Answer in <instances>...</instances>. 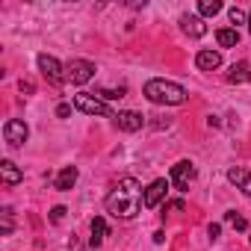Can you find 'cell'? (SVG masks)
Returning <instances> with one entry per match:
<instances>
[{"label":"cell","mask_w":251,"mask_h":251,"mask_svg":"<svg viewBox=\"0 0 251 251\" xmlns=\"http://www.w3.org/2000/svg\"><path fill=\"white\" fill-rule=\"evenodd\" d=\"M65 213H68L65 207H53V210H50V222H62V219H65Z\"/></svg>","instance_id":"23"},{"label":"cell","mask_w":251,"mask_h":251,"mask_svg":"<svg viewBox=\"0 0 251 251\" xmlns=\"http://www.w3.org/2000/svg\"><path fill=\"white\" fill-rule=\"evenodd\" d=\"M248 33H251V12H248Z\"/></svg>","instance_id":"27"},{"label":"cell","mask_w":251,"mask_h":251,"mask_svg":"<svg viewBox=\"0 0 251 251\" xmlns=\"http://www.w3.org/2000/svg\"><path fill=\"white\" fill-rule=\"evenodd\" d=\"M216 42H219V48H236L239 45V33L236 30H219Z\"/></svg>","instance_id":"17"},{"label":"cell","mask_w":251,"mask_h":251,"mask_svg":"<svg viewBox=\"0 0 251 251\" xmlns=\"http://www.w3.org/2000/svg\"><path fill=\"white\" fill-rule=\"evenodd\" d=\"M207 233H210V239H219V233H222V227H219V225H210V227H207Z\"/></svg>","instance_id":"26"},{"label":"cell","mask_w":251,"mask_h":251,"mask_svg":"<svg viewBox=\"0 0 251 251\" xmlns=\"http://www.w3.org/2000/svg\"><path fill=\"white\" fill-rule=\"evenodd\" d=\"M195 65H198L201 71H213V68L222 65V53H219V50H198V53H195Z\"/></svg>","instance_id":"12"},{"label":"cell","mask_w":251,"mask_h":251,"mask_svg":"<svg viewBox=\"0 0 251 251\" xmlns=\"http://www.w3.org/2000/svg\"><path fill=\"white\" fill-rule=\"evenodd\" d=\"M106 233H109V227H106V219L95 216V219H92V239H89V242H92V248H98V245L103 242V236H106Z\"/></svg>","instance_id":"16"},{"label":"cell","mask_w":251,"mask_h":251,"mask_svg":"<svg viewBox=\"0 0 251 251\" xmlns=\"http://www.w3.org/2000/svg\"><path fill=\"white\" fill-rule=\"evenodd\" d=\"M180 30H183L186 36H192V39H201V36L207 33V24H204L201 15H183V18H180Z\"/></svg>","instance_id":"10"},{"label":"cell","mask_w":251,"mask_h":251,"mask_svg":"<svg viewBox=\"0 0 251 251\" xmlns=\"http://www.w3.org/2000/svg\"><path fill=\"white\" fill-rule=\"evenodd\" d=\"M230 21H233V24H248V15H245L242 9L233 6V9H230Z\"/></svg>","instance_id":"22"},{"label":"cell","mask_w":251,"mask_h":251,"mask_svg":"<svg viewBox=\"0 0 251 251\" xmlns=\"http://www.w3.org/2000/svg\"><path fill=\"white\" fill-rule=\"evenodd\" d=\"M18 89H21V92H27V95H33V92H36V86H33L30 80H21V83H18Z\"/></svg>","instance_id":"24"},{"label":"cell","mask_w":251,"mask_h":251,"mask_svg":"<svg viewBox=\"0 0 251 251\" xmlns=\"http://www.w3.org/2000/svg\"><path fill=\"white\" fill-rule=\"evenodd\" d=\"M95 77V65L89 59H71L65 65V83H74V86H83Z\"/></svg>","instance_id":"4"},{"label":"cell","mask_w":251,"mask_h":251,"mask_svg":"<svg viewBox=\"0 0 251 251\" xmlns=\"http://www.w3.org/2000/svg\"><path fill=\"white\" fill-rule=\"evenodd\" d=\"M56 115H59V118H68V115H71V106H68V103H59V106H56Z\"/></svg>","instance_id":"25"},{"label":"cell","mask_w":251,"mask_h":251,"mask_svg":"<svg viewBox=\"0 0 251 251\" xmlns=\"http://www.w3.org/2000/svg\"><path fill=\"white\" fill-rule=\"evenodd\" d=\"M142 92L151 103H160V106H180L189 98L186 89L180 83H172V80H148Z\"/></svg>","instance_id":"2"},{"label":"cell","mask_w":251,"mask_h":251,"mask_svg":"<svg viewBox=\"0 0 251 251\" xmlns=\"http://www.w3.org/2000/svg\"><path fill=\"white\" fill-rule=\"evenodd\" d=\"M27 136H30V127H27L21 118H9V121L3 124V139H6V145L18 148V145L27 142Z\"/></svg>","instance_id":"6"},{"label":"cell","mask_w":251,"mask_h":251,"mask_svg":"<svg viewBox=\"0 0 251 251\" xmlns=\"http://www.w3.org/2000/svg\"><path fill=\"white\" fill-rule=\"evenodd\" d=\"M192 180H195V166H192L189 160H180V163L172 166V183H175L180 192H186Z\"/></svg>","instance_id":"7"},{"label":"cell","mask_w":251,"mask_h":251,"mask_svg":"<svg viewBox=\"0 0 251 251\" xmlns=\"http://www.w3.org/2000/svg\"><path fill=\"white\" fill-rule=\"evenodd\" d=\"M95 95L106 103V100H121L124 98V89H95Z\"/></svg>","instance_id":"19"},{"label":"cell","mask_w":251,"mask_h":251,"mask_svg":"<svg viewBox=\"0 0 251 251\" xmlns=\"http://www.w3.org/2000/svg\"><path fill=\"white\" fill-rule=\"evenodd\" d=\"M166 192H169V180H154L148 189H145V207L148 210H154V207H160L163 204V198H166Z\"/></svg>","instance_id":"9"},{"label":"cell","mask_w":251,"mask_h":251,"mask_svg":"<svg viewBox=\"0 0 251 251\" xmlns=\"http://www.w3.org/2000/svg\"><path fill=\"white\" fill-rule=\"evenodd\" d=\"M227 180L236 183V189H242V192L251 198V172H245V169H230V172H227Z\"/></svg>","instance_id":"14"},{"label":"cell","mask_w":251,"mask_h":251,"mask_svg":"<svg viewBox=\"0 0 251 251\" xmlns=\"http://www.w3.org/2000/svg\"><path fill=\"white\" fill-rule=\"evenodd\" d=\"M145 207V189L136 177H121L118 186L106 195V210L115 219H133Z\"/></svg>","instance_id":"1"},{"label":"cell","mask_w":251,"mask_h":251,"mask_svg":"<svg viewBox=\"0 0 251 251\" xmlns=\"http://www.w3.org/2000/svg\"><path fill=\"white\" fill-rule=\"evenodd\" d=\"M0 216H3V222H0V233H12V210L6 207Z\"/></svg>","instance_id":"21"},{"label":"cell","mask_w":251,"mask_h":251,"mask_svg":"<svg viewBox=\"0 0 251 251\" xmlns=\"http://www.w3.org/2000/svg\"><path fill=\"white\" fill-rule=\"evenodd\" d=\"M74 109H80V112H86V115H100V118H109V115H112V109H109L98 95H92V92L74 95Z\"/></svg>","instance_id":"3"},{"label":"cell","mask_w":251,"mask_h":251,"mask_svg":"<svg viewBox=\"0 0 251 251\" xmlns=\"http://www.w3.org/2000/svg\"><path fill=\"white\" fill-rule=\"evenodd\" d=\"M225 219H227L236 230H248V222H245L242 216H236V210H227V213H225Z\"/></svg>","instance_id":"20"},{"label":"cell","mask_w":251,"mask_h":251,"mask_svg":"<svg viewBox=\"0 0 251 251\" xmlns=\"http://www.w3.org/2000/svg\"><path fill=\"white\" fill-rule=\"evenodd\" d=\"M112 118H115V127L124 130V133H136V130H142V124H145V115H139L133 109H121Z\"/></svg>","instance_id":"8"},{"label":"cell","mask_w":251,"mask_h":251,"mask_svg":"<svg viewBox=\"0 0 251 251\" xmlns=\"http://www.w3.org/2000/svg\"><path fill=\"white\" fill-rule=\"evenodd\" d=\"M0 177H3V186H15V183L24 180L21 169H18L12 160H3V163H0Z\"/></svg>","instance_id":"13"},{"label":"cell","mask_w":251,"mask_h":251,"mask_svg":"<svg viewBox=\"0 0 251 251\" xmlns=\"http://www.w3.org/2000/svg\"><path fill=\"white\" fill-rule=\"evenodd\" d=\"M248 239H251V236H248Z\"/></svg>","instance_id":"28"},{"label":"cell","mask_w":251,"mask_h":251,"mask_svg":"<svg viewBox=\"0 0 251 251\" xmlns=\"http://www.w3.org/2000/svg\"><path fill=\"white\" fill-rule=\"evenodd\" d=\"M198 12H201L204 18H213V15L222 12V3H219V0H201V3H198Z\"/></svg>","instance_id":"18"},{"label":"cell","mask_w":251,"mask_h":251,"mask_svg":"<svg viewBox=\"0 0 251 251\" xmlns=\"http://www.w3.org/2000/svg\"><path fill=\"white\" fill-rule=\"evenodd\" d=\"M39 71L48 83L53 86H62L65 83V65H59L56 56H48V53H39Z\"/></svg>","instance_id":"5"},{"label":"cell","mask_w":251,"mask_h":251,"mask_svg":"<svg viewBox=\"0 0 251 251\" xmlns=\"http://www.w3.org/2000/svg\"><path fill=\"white\" fill-rule=\"evenodd\" d=\"M227 83H251V65L248 62H233L230 74H227Z\"/></svg>","instance_id":"15"},{"label":"cell","mask_w":251,"mask_h":251,"mask_svg":"<svg viewBox=\"0 0 251 251\" xmlns=\"http://www.w3.org/2000/svg\"><path fill=\"white\" fill-rule=\"evenodd\" d=\"M77 177H80V172H77V166H65L59 175H56V180H53V186L59 189V192H68V189H74V183H77Z\"/></svg>","instance_id":"11"}]
</instances>
